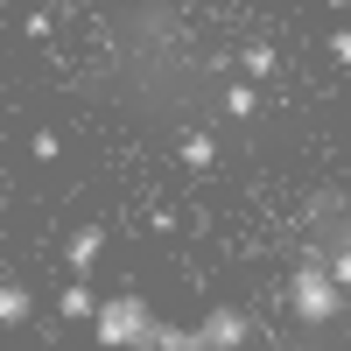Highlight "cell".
Returning <instances> with one entry per match:
<instances>
[{
  "label": "cell",
  "instance_id": "3957f363",
  "mask_svg": "<svg viewBox=\"0 0 351 351\" xmlns=\"http://www.w3.org/2000/svg\"><path fill=\"white\" fill-rule=\"evenodd\" d=\"M253 337V316L246 309H211L197 324V351H232V344H246Z\"/></svg>",
  "mask_w": 351,
  "mask_h": 351
},
{
  "label": "cell",
  "instance_id": "30bf717a",
  "mask_svg": "<svg viewBox=\"0 0 351 351\" xmlns=\"http://www.w3.org/2000/svg\"><path fill=\"white\" fill-rule=\"evenodd\" d=\"M239 64H246L253 77H274V49H267V43H246V56H239Z\"/></svg>",
  "mask_w": 351,
  "mask_h": 351
},
{
  "label": "cell",
  "instance_id": "6da1fadb",
  "mask_svg": "<svg viewBox=\"0 0 351 351\" xmlns=\"http://www.w3.org/2000/svg\"><path fill=\"white\" fill-rule=\"evenodd\" d=\"M288 302H295L302 324H337V309H344L351 295L337 288V274L324 267V253H316V260H302V267L288 274Z\"/></svg>",
  "mask_w": 351,
  "mask_h": 351
},
{
  "label": "cell",
  "instance_id": "5b68a950",
  "mask_svg": "<svg viewBox=\"0 0 351 351\" xmlns=\"http://www.w3.org/2000/svg\"><path fill=\"white\" fill-rule=\"evenodd\" d=\"M176 162H183V169H197V176H204V169L218 162V141H211V134H183V148H176Z\"/></svg>",
  "mask_w": 351,
  "mask_h": 351
},
{
  "label": "cell",
  "instance_id": "7a4b0ae2",
  "mask_svg": "<svg viewBox=\"0 0 351 351\" xmlns=\"http://www.w3.org/2000/svg\"><path fill=\"white\" fill-rule=\"evenodd\" d=\"M148 324H155V309L141 302V295H106V302L92 309V337H99L106 351H112V344H141Z\"/></svg>",
  "mask_w": 351,
  "mask_h": 351
},
{
  "label": "cell",
  "instance_id": "9c48e42d",
  "mask_svg": "<svg viewBox=\"0 0 351 351\" xmlns=\"http://www.w3.org/2000/svg\"><path fill=\"white\" fill-rule=\"evenodd\" d=\"M225 112H232V120H253V112H260V92H253V84H232V92H225Z\"/></svg>",
  "mask_w": 351,
  "mask_h": 351
},
{
  "label": "cell",
  "instance_id": "ba28073f",
  "mask_svg": "<svg viewBox=\"0 0 351 351\" xmlns=\"http://www.w3.org/2000/svg\"><path fill=\"white\" fill-rule=\"evenodd\" d=\"M92 309H99V295H92V288H64V295H56V316H71V324H84Z\"/></svg>",
  "mask_w": 351,
  "mask_h": 351
},
{
  "label": "cell",
  "instance_id": "277c9868",
  "mask_svg": "<svg viewBox=\"0 0 351 351\" xmlns=\"http://www.w3.org/2000/svg\"><path fill=\"white\" fill-rule=\"evenodd\" d=\"M99 253H106V232H99V225H77L64 260H71V274H92V267H99Z\"/></svg>",
  "mask_w": 351,
  "mask_h": 351
},
{
  "label": "cell",
  "instance_id": "8992f818",
  "mask_svg": "<svg viewBox=\"0 0 351 351\" xmlns=\"http://www.w3.org/2000/svg\"><path fill=\"white\" fill-rule=\"evenodd\" d=\"M14 324H28V288L0 281V330H14Z\"/></svg>",
  "mask_w": 351,
  "mask_h": 351
},
{
  "label": "cell",
  "instance_id": "8fae6325",
  "mask_svg": "<svg viewBox=\"0 0 351 351\" xmlns=\"http://www.w3.org/2000/svg\"><path fill=\"white\" fill-rule=\"evenodd\" d=\"M330 56H337V64L351 71V28H337V36H330Z\"/></svg>",
  "mask_w": 351,
  "mask_h": 351
},
{
  "label": "cell",
  "instance_id": "52a82bcc",
  "mask_svg": "<svg viewBox=\"0 0 351 351\" xmlns=\"http://www.w3.org/2000/svg\"><path fill=\"white\" fill-rule=\"evenodd\" d=\"M148 351H197V330H176V324H148V337H141Z\"/></svg>",
  "mask_w": 351,
  "mask_h": 351
}]
</instances>
